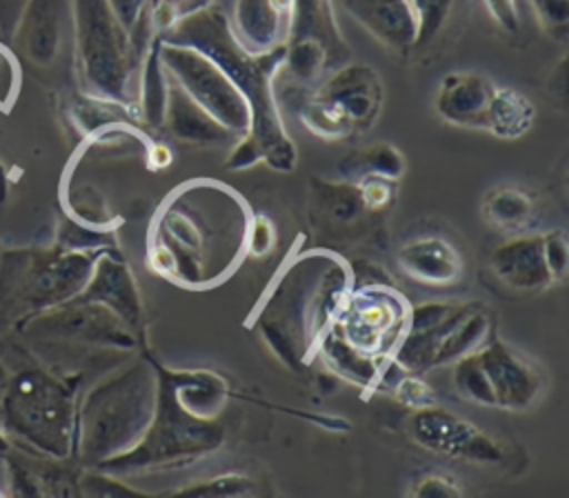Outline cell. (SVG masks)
I'll use <instances>...</instances> for the list:
<instances>
[{"label": "cell", "instance_id": "6da1fadb", "mask_svg": "<svg viewBox=\"0 0 569 498\" xmlns=\"http://www.w3.org/2000/svg\"><path fill=\"white\" fill-rule=\"evenodd\" d=\"M251 207L222 180L191 178L158 205L147 233V265L184 289L222 285L247 256Z\"/></svg>", "mask_w": 569, "mask_h": 498}, {"label": "cell", "instance_id": "7a4b0ae2", "mask_svg": "<svg viewBox=\"0 0 569 498\" xmlns=\"http://www.w3.org/2000/svg\"><path fill=\"white\" fill-rule=\"evenodd\" d=\"M353 285L351 265L329 251L309 249L287 262L256 311L269 349L293 371L309 365L318 340L336 322Z\"/></svg>", "mask_w": 569, "mask_h": 498}, {"label": "cell", "instance_id": "3957f363", "mask_svg": "<svg viewBox=\"0 0 569 498\" xmlns=\"http://www.w3.org/2000/svg\"><path fill=\"white\" fill-rule=\"evenodd\" d=\"M167 42L189 44L209 56L240 89L251 109V127L247 136L262 153V162L273 171H293L298 151L284 129V120L276 100V76L282 67L284 47L271 53L253 56L244 51L216 7L198 9L182 16L169 31L160 33Z\"/></svg>", "mask_w": 569, "mask_h": 498}, {"label": "cell", "instance_id": "277c9868", "mask_svg": "<svg viewBox=\"0 0 569 498\" xmlns=\"http://www.w3.org/2000/svg\"><path fill=\"white\" fill-rule=\"evenodd\" d=\"M156 396L153 356L142 349L98 380L78 402L73 454L96 467L136 447L153 418Z\"/></svg>", "mask_w": 569, "mask_h": 498}, {"label": "cell", "instance_id": "5b68a950", "mask_svg": "<svg viewBox=\"0 0 569 498\" xmlns=\"http://www.w3.org/2000/svg\"><path fill=\"white\" fill-rule=\"evenodd\" d=\"M153 365L158 374V396L153 418L144 436L136 447L102 460L96 469L127 478L158 469L184 467L222 447L224 427L220 418H204L187 409L164 376L162 365L156 358Z\"/></svg>", "mask_w": 569, "mask_h": 498}, {"label": "cell", "instance_id": "8992f818", "mask_svg": "<svg viewBox=\"0 0 569 498\" xmlns=\"http://www.w3.org/2000/svg\"><path fill=\"white\" fill-rule=\"evenodd\" d=\"M71 29L84 93L136 111V76L142 53L133 47L109 0H71Z\"/></svg>", "mask_w": 569, "mask_h": 498}, {"label": "cell", "instance_id": "52a82bcc", "mask_svg": "<svg viewBox=\"0 0 569 498\" xmlns=\"http://www.w3.org/2000/svg\"><path fill=\"white\" fill-rule=\"evenodd\" d=\"M4 425L40 454L62 460L73 454L78 387L42 369H24L7 385Z\"/></svg>", "mask_w": 569, "mask_h": 498}, {"label": "cell", "instance_id": "ba28073f", "mask_svg": "<svg viewBox=\"0 0 569 498\" xmlns=\"http://www.w3.org/2000/svg\"><path fill=\"white\" fill-rule=\"evenodd\" d=\"M98 253L42 249L0 256V291L31 311H44L76 298L93 269Z\"/></svg>", "mask_w": 569, "mask_h": 498}, {"label": "cell", "instance_id": "9c48e42d", "mask_svg": "<svg viewBox=\"0 0 569 498\" xmlns=\"http://www.w3.org/2000/svg\"><path fill=\"white\" fill-rule=\"evenodd\" d=\"M160 58L169 80L176 82L211 118L238 138L249 131V102L209 56L189 44L167 42L160 36Z\"/></svg>", "mask_w": 569, "mask_h": 498}, {"label": "cell", "instance_id": "30bf717a", "mask_svg": "<svg viewBox=\"0 0 569 498\" xmlns=\"http://www.w3.org/2000/svg\"><path fill=\"white\" fill-rule=\"evenodd\" d=\"M409 302L391 282H353L336 327L358 351L391 358L409 325Z\"/></svg>", "mask_w": 569, "mask_h": 498}, {"label": "cell", "instance_id": "8fae6325", "mask_svg": "<svg viewBox=\"0 0 569 498\" xmlns=\"http://www.w3.org/2000/svg\"><path fill=\"white\" fill-rule=\"evenodd\" d=\"M29 331L51 340L78 342L102 349H144V340L136 336L109 307L80 298H71L69 302L40 311L31 320Z\"/></svg>", "mask_w": 569, "mask_h": 498}, {"label": "cell", "instance_id": "7c38bea8", "mask_svg": "<svg viewBox=\"0 0 569 498\" xmlns=\"http://www.w3.org/2000/svg\"><path fill=\"white\" fill-rule=\"evenodd\" d=\"M407 429L418 447L440 456L473 465H498L505 460V449L496 438L471 420L436 405L413 409Z\"/></svg>", "mask_w": 569, "mask_h": 498}, {"label": "cell", "instance_id": "4fadbf2b", "mask_svg": "<svg viewBox=\"0 0 569 498\" xmlns=\"http://www.w3.org/2000/svg\"><path fill=\"white\" fill-rule=\"evenodd\" d=\"M331 113H336L351 133L367 131L382 109V80L365 62H347L331 71L313 91Z\"/></svg>", "mask_w": 569, "mask_h": 498}, {"label": "cell", "instance_id": "5bb4252c", "mask_svg": "<svg viewBox=\"0 0 569 498\" xmlns=\"http://www.w3.org/2000/svg\"><path fill=\"white\" fill-rule=\"evenodd\" d=\"M476 353L491 382L498 409L525 411L538 400L542 378L538 369L509 342L489 333Z\"/></svg>", "mask_w": 569, "mask_h": 498}, {"label": "cell", "instance_id": "9a60e30c", "mask_svg": "<svg viewBox=\"0 0 569 498\" xmlns=\"http://www.w3.org/2000/svg\"><path fill=\"white\" fill-rule=\"evenodd\" d=\"M109 307L136 336L144 340V305L138 282L120 256V251H102L96 256L84 289L76 296Z\"/></svg>", "mask_w": 569, "mask_h": 498}, {"label": "cell", "instance_id": "2e32d148", "mask_svg": "<svg viewBox=\"0 0 569 498\" xmlns=\"http://www.w3.org/2000/svg\"><path fill=\"white\" fill-rule=\"evenodd\" d=\"M227 22L244 51L253 56L271 53L287 44L291 0H233Z\"/></svg>", "mask_w": 569, "mask_h": 498}, {"label": "cell", "instance_id": "e0dca14e", "mask_svg": "<svg viewBox=\"0 0 569 498\" xmlns=\"http://www.w3.org/2000/svg\"><path fill=\"white\" fill-rule=\"evenodd\" d=\"M493 276L516 291H540L553 285L545 260V236L520 231L500 242L489 258Z\"/></svg>", "mask_w": 569, "mask_h": 498}, {"label": "cell", "instance_id": "ac0fdd59", "mask_svg": "<svg viewBox=\"0 0 569 498\" xmlns=\"http://www.w3.org/2000/svg\"><path fill=\"white\" fill-rule=\"evenodd\" d=\"M398 267L416 282L429 287L456 285L465 273V260L458 247L436 233L407 240L396 253Z\"/></svg>", "mask_w": 569, "mask_h": 498}, {"label": "cell", "instance_id": "d6986e66", "mask_svg": "<svg viewBox=\"0 0 569 498\" xmlns=\"http://www.w3.org/2000/svg\"><path fill=\"white\" fill-rule=\"evenodd\" d=\"M69 22L71 0H27L13 38L31 62L47 67L58 58Z\"/></svg>", "mask_w": 569, "mask_h": 498}, {"label": "cell", "instance_id": "ffe728a7", "mask_svg": "<svg viewBox=\"0 0 569 498\" xmlns=\"http://www.w3.org/2000/svg\"><path fill=\"white\" fill-rule=\"evenodd\" d=\"M493 91L496 84L487 76L473 71H453L440 80L433 109L453 127L482 129Z\"/></svg>", "mask_w": 569, "mask_h": 498}, {"label": "cell", "instance_id": "44dd1931", "mask_svg": "<svg viewBox=\"0 0 569 498\" xmlns=\"http://www.w3.org/2000/svg\"><path fill=\"white\" fill-rule=\"evenodd\" d=\"M345 11L378 42L396 51H409L418 40V22L411 0H340Z\"/></svg>", "mask_w": 569, "mask_h": 498}, {"label": "cell", "instance_id": "7402d4cb", "mask_svg": "<svg viewBox=\"0 0 569 498\" xmlns=\"http://www.w3.org/2000/svg\"><path fill=\"white\" fill-rule=\"evenodd\" d=\"M162 127L171 138L191 147H220L233 145L236 133L222 127L216 118H211L200 104H196L176 82L169 80L167 109Z\"/></svg>", "mask_w": 569, "mask_h": 498}, {"label": "cell", "instance_id": "603a6c76", "mask_svg": "<svg viewBox=\"0 0 569 498\" xmlns=\"http://www.w3.org/2000/svg\"><path fill=\"white\" fill-rule=\"evenodd\" d=\"M313 358H320L329 374L349 380L365 391L376 389L385 378L387 367L391 365V358H373L349 345L336 322L318 340Z\"/></svg>", "mask_w": 569, "mask_h": 498}, {"label": "cell", "instance_id": "cb8c5ba5", "mask_svg": "<svg viewBox=\"0 0 569 498\" xmlns=\"http://www.w3.org/2000/svg\"><path fill=\"white\" fill-rule=\"evenodd\" d=\"M169 76L160 58V33L149 40L136 76V116L149 129H160L167 109Z\"/></svg>", "mask_w": 569, "mask_h": 498}, {"label": "cell", "instance_id": "d4e9b609", "mask_svg": "<svg viewBox=\"0 0 569 498\" xmlns=\"http://www.w3.org/2000/svg\"><path fill=\"white\" fill-rule=\"evenodd\" d=\"M289 40H316L327 47L331 60L345 51L331 0H291Z\"/></svg>", "mask_w": 569, "mask_h": 498}, {"label": "cell", "instance_id": "484cf974", "mask_svg": "<svg viewBox=\"0 0 569 498\" xmlns=\"http://www.w3.org/2000/svg\"><path fill=\"white\" fill-rule=\"evenodd\" d=\"M311 196L320 220L331 227L360 225L367 216H373L371 211H367L353 180H313Z\"/></svg>", "mask_w": 569, "mask_h": 498}, {"label": "cell", "instance_id": "4316f807", "mask_svg": "<svg viewBox=\"0 0 569 498\" xmlns=\"http://www.w3.org/2000/svg\"><path fill=\"white\" fill-rule=\"evenodd\" d=\"M533 120L536 107L525 93L511 87H496L485 116L482 131H489L491 136L502 140H516L531 129Z\"/></svg>", "mask_w": 569, "mask_h": 498}, {"label": "cell", "instance_id": "83f0119b", "mask_svg": "<svg viewBox=\"0 0 569 498\" xmlns=\"http://www.w3.org/2000/svg\"><path fill=\"white\" fill-rule=\"evenodd\" d=\"M482 211L491 225L520 233L531 225L536 216V200L522 187L502 185L485 196Z\"/></svg>", "mask_w": 569, "mask_h": 498}, {"label": "cell", "instance_id": "f1b7e54d", "mask_svg": "<svg viewBox=\"0 0 569 498\" xmlns=\"http://www.w3.org/2000/svg\"><path fill=\"white\" fill-rule=\"evenodd\" d=\"M407 171V160L402 151L389 142H376L358 149L342 158L338 173L345 180H358L362 176H387L400 180Z\"/></svg>", "mask_w": 569, "mask_h": 498}, {"label": "cell", "instance_id": "f546056e", "mask_svg": "<svg viewBox=\"0 0 569 498\" xmlns=\"http://www.w3.org/2000/svg\"><path fill=\"white\" fill-rule=\"evenodd\" d=\"M491 333V322L489 316L485 313L482 307L469 311L462 320H458L442 338L438 351H436V362L433 367L451 365L465 353L476 351Z\"/></svg>", "mask_w": 569, "mask_h": 498}, {"label": "cell", "instance_id": "4dcf8cb0", "mask_svg": "<svg viewBox=\"0 0 569 498\" xmlns=\"http://www.w3.org/2000/svg\"><path fill=\"white\" fill-rule=\"evenodd\" d=\"M67 216L102 231H116L120 225V218L111 213L107 207V200L102 193H98L93 187L82 185V187H69L67 193L62 196Z\"/></svg>", "mask_w": 569, "mask_h": 498}, {"label": "cell", "instance_id": "1f68e13d", "mask_svg": "<svg viewBox=\"0 0 569 498\" xmlns=\"http://www.w3.org/2000/svg\"><path fill=\"white\" fill-rule=\"evenodd\" d=\"M329 62L331 56L325 44L316 40H289L284 44V58L280 69H284L296 82L309 84L322 76Z\"/></svg>", "mask_w": 569, "mask_h": 498}, {"label": "cell", "instance_id": "d6a6232c", "mask_svg": "<svg viewBox=\"0 0 569 498\" xmlns=\"http://www.w3.org/2000/svg\"><path fill=\"white\" fill-rule=\"evenodd\" d=\"M451 365H453L451 382H453V389L458 391L460 398H465V400H469L473 405L496 407L491 382H489V378H487V374H485L476 351L460 356Z\"/></svg>", "mask_w": 569, "mask_h": 498}, {"label": "cell", "instance_id": "836d02e7", "mask_svg": "<svg viewBox=\"0 0 569 498\" xmlns=\"http://www.w3.org/2000/svg\"><path fill=\"white\" fill-rule=\"evenodd\" d=\"M56 247L69 249V251L102 253V251H116V238H113V231L93 229V227H87L67 216L58 227V245Z\"/></svg>", "mask_w": 569, "mask_h": 498}, {"label": "cell", "instance_id": "e575fe53", "mask_svg": "<svg viewBox=\"0 0 569 498\" xmlns=\"http://www.w3.org/2000/svg\"><path fill=\"white\" fill-rule=\"evenodd\" d=\"M256 491V480L242 471H224L173 489V496H249Z\"/></svg>", "mask_w": 569, "mask_h": 498}, {"label": "cell", "instance_id": "d590c367", "mask_svg": "<svg viewBox=\"0 0 569 498\" xmlns=\"http://www.w3.org/2000/svg\"><path fill=\"white\" fill-rule=\"evenodd\" d=\"M456 0H411L416 22H418V40L416 47L429 44L445 27Z\"/></svg>", "mask_w": 569, "mask_h": 498}, {"label": "cell", "instance_id": "8d00e7d4", "mask_svg": "<svg viewBox=\"0 0 569 498\" xmlns=\"http://www.w3.org/2000/svg\"><path fill=\"white\" fill-rule=\"evenodd\" d=\"M78 489L89 496H144L142 489L131 487L120 476L89 467L78 476Z\"/></svg>", "mask_w": 569, "mask_h": 498}, {"label": "cell", "instance_id": "74e56055", "mask_svg": "<svg viewBox=\"0 0 569 498\" xmlns=\"http://www.w3.org/2000/svg\"><path fill=\"white\" fill-rule=\"evenodd\" d=\"M358 185L360 198L371 213H385L396 196H398V180L387 178V176H362L353 180Z\"/></svg>", "mask_w": 569, "mask_h": 498}, {"label": "cell", "instance_id": "f35d334b", "mask_svg": "<svg viewBox=\"0 0 569 498\" xmlns=\"http://www.w3.org/2000/svg\"><path fill=\"white\" fill-rule=\"evenodd\" d=\"M462 307H465V302H442V300L411 305L407 331H422V329L438 327L445 320H449L453 313H458Z\"/></svg>", "mask_w": 569, "mask_h": 498}, {"label": "cell", "instance_id": "ab89813d", "mask_svg": "<svg viewBox=\"0 0 569 498\" xmlns=\"http://www.w3.org/2000/svg\"><path fill=\"white\" fill-rule=\"evenodd\" d=\"M409 494L413 498H458L465 494V487L449 474H422L413 480Z\"/></svg>", "mask_w": 569, "mask_h": 498}, {"label": "cell", "instance_id": "60d3db41", "mask_svg": "<svg viewBox=\"0 0 569 498\" xmlns=\"http://www.w3.org/2000/svg\"><path fill=\"white\" fill-rule=\"evenodd\" d=\"M393 394H396V398H398L405 407H409L411 411H413V409L429 407V405H436L433 389L427 385V380L422 378V374H409V371H405V376L396 382Z\"/></svg>", "mask_w": 569, "mask_h": 498}, {"label": "cell", "instance_id": "b9f144b4", "mask_svg": "<svg viewBox=\"0 0 569 498\" xmlns=\"http://www.w3.org/2000/svg\"><path fill=\"white\" fill-rule=\"evenodd\" d=\"M531 7L538 16L540 27L551 33L562 38L569 27V0H531Z\"/></svg>", "mask_w": 569, "mask_h": 498}, {"label": "cell", "instance_id": "7bdbcfd3", "mask_svg": "<svg viewBox=\"0 0 569 498\" xmlns=\"http://www.w3.org/2000/svg\"><path fill=\"white\" fill-rule=\"evenodd\" d=\"M545 236V260H547V269L551 273L553 282H560L567 276V267H569V245H567V236L562 229H553V231H542Z\"/></svg>", "mask_w": 569, "mask_h": 498}, {"label": "cell", "instance_id": "ee69618b", "mask_svg": "<svg viewBox=\"0 0 569 498\" xmlns=\"http://www.w3.org/2000/svg\"><path fill=\"white\" fill-rule=\"evenodd\" d=\"M276 245V227L264 213H253L247 236V253L267 256Z\"/></svg>", "mask_w": 569, "mask_h": 498}, {"label": "cell", "instance_id": "f6af8a7d", "mask_svg": "<svg viewBox=\"0 0 569 498\" xmlns=\"http://www.w3.org/2000/svg\"><path fill=\"white\" fill-rule=\"evenodd\" d=\"M20 84V69L13 56L0 44V109L7 111L18 93Z\"/></svg>", "mask_w": 569, "mask_h": 498}, {"label": "cell", "instance_id": "bcb514c9", "mask_svg": "<svg viewBox=\"0 0 569 498\" xmlns=\"http://www.w3.org/2000/svg\"><path fill=\"white\" fill-rule=\"evenodd\" d=\"M482 2L487 13L500 29H505L507 33H518L520 16H518L516 0H482Z\"/></svg>", "mask_w": 569, "mask_h": 498}, {"label": "cell", "instance_id": "7dc6e473", "mask_svg": "<svg viewBox=\"0 0 569 498\" xmlns=\"http://www.w3.org/2000/svg\"><path fill=\"white\" fill-rule=\"evenodd\" d=\"M116 18L129 31V36L138 29V24L147 16V0H109Z\"/></svg>", "mask_w": 569, "mask_h": 498}, {"label": "cell", "instance_id": "c3c4849f", "mask_svg": "<svg viewBox=\"0 0 569 498\" xmlns=\"http://www.w3.org/2000/svg\"><path fill=\"white\" fill-rule=\"evenodd\" d=\"M27 0H0V31L2 36L13 38L16 29L20 24L22 11H24Z\"/></svg>", "mask_w": 569, "mask_h": 498}, {"label": "cell", "instance_id": "681fc988", "mask_svg": "<svg viewBox=\"0 0 569 498\" xmlns=\"http://www.w3.org/2000/svg\"><path fill=\"white\" fill-rule=\"evenodd\" d=\"M9 189H11L9 173H7V167L0 162V205H2V202H7V198H9Z\"/></svg>", "mask_w": 569, "mask_h": 498}, {"label": "cell", "instance_id": "f907efd6", "mask_svg": "<svg viewBox=\"0 0 569 498\" xmlns=\"http://www.w3.org/2000/svg\"><path fill=\"white\" fill-rule=\"evenodd\" d=\"M11 451V445H9V438L0 431V456H9Z\"/></svg>", "mask_w": 569, "mask_h": 498}]
</instances>
